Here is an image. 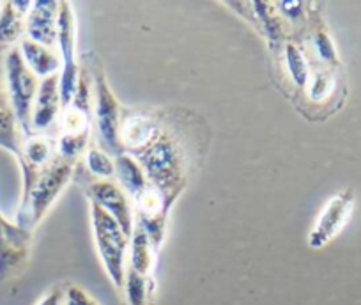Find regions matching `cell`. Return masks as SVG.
Wrapping results in <instances>:
<instances>
[{
  "label": "cell",
  "instance_id": "1",
  "mask_svg": "<svg viewBox=\"0 0 361 305\" xmlns=\"http://www.w3.org/2000/svg\"><path fill=\"white\" fill-rule=\"evenodd\" d=\"M133 155L151 185L172 203L185 183L186 155L183 145H179V142L173 140L159 128L154 140Z\"/></svg>",
  "mask_w": 361,
  "mask_h": 305
},
{
  "label": "cell",
  "instance_id": "2",
  "mask_svg": "<svg viewBox=\"0 0 361 305\" xmlns=\"http://www.w3.org/2000/svg\"><path fill=\"white\" fill-rule=\"evenodd\" d=\"M90 218L94 229V240L99 258L105 266L109 279L117 289H123L126 280V254L128 237L119 222L106 213L102 206L90 201Z\"/></svg>",
  "mask_w": 361,
  "mask_h": 305
},
{
  "label": "cell",
  "instance_id": "3",
  "mask_svg": "<svg viewBox=\"0 0 361 305\" xmlns=\"http://www.w3.org/2000/svg\"><path fill=\"white\" fill-rule=\"evenodd\" d=\"M6 88H8V98L11 103V110L16 121L23 130H30V119H32L34 102H36L39 84L37 76L27 68L18 47H11L6 55Z\"/></svg>",
  "mask_w": 361,
  "mask_h": 305
},
{
  "label": "cell",
  "instance_id": "4",
  "mask_svg": "<svg viewBox=\"0 0 361 305\" xmlns=\"http://www.w3.org/2000/svg\"><path fill=\"white\" fill-rule=\"evenodd\" d=\"M62 138L59 142V151L64 158L78 157L87 145L90 124V92L85 71L80 75L76 92L71 103L62 109Z\"/></svg>",
  "mask_w": 361,
  "mask_h": 305
},
{
  "label": "cell",
  "instance_id": "5",
  "mask_svg": "<svg viewBox=\"0 0 361 305\" xmlns=\"http://www.w3.org/2000/svg\"><path fill=\"white\" fill-rule=\"evenodd\" d=\"M69 176H71V164L68 162L50 164L39 172L34 185L23 196L22 203V211H27L25 215L30 224H37L44 217V213L50 210L54 201L57 199L61 190L68 183Z\"/></svg>",
  "mask_w": 361,
  "mask_h": 305
},
{
  "label": "cell",
  "instance_id": "6",
  "mask_svg": "<svg viewBox=\"0 0 361 305\" xmlns=\"http://www.w3.org/2000/svg\"><path fill=\"white\" fill-rule=\"evenodd\" d=\"M75 15H73V8L68 2H62V4H59L57 36V41L62 50V75L61 80H59L62 109H66L71 103L80 78L78 66H76L75 61Z\"/></svg>",
  "mask_w": 361,
  "mask_h": 305
},
{
  "label": "cell",
  "instance_id": "7",
  "mask_svg": "<svg viewBox=\"0 0 361 305\" xmlns=\"http://www.w3.org/2000/svg\"><path fill=\"white\" fill-rule=\"evenodd\" d=\"M96 126H98L99 138L109 151L116 152L117 157L123 155V144H121V107L114 96L112 89L105 80V75L98 71L96 75Z\"/></svg>",
  "mask_w": 361,
  "mask_h": 305
},
{
  "label": "cell",
  "instance_id": "8",
  "mask_svg": "<svg viewBox=\"0 0 361 305\" xmlns=\"http://www.w3.org/2000/svg\"><path fill=\"white\" fill-rule=\"evenodd\" d=\"M350 211H353V192L350 190H345V192L333 197L326 204L324 210L321 211L310 237H308L310 247L321 249L326 244H329L342 231L345 222L349 220Z\"/></svg>",
  "mask_w": 361,
  "mask_h": 305
},
{
  "label": "cell",
  "instance_id": "9",
  "mask_svg": "<svg viewBox=\"0 0 361 305\" xmlns=\"http://www.w3.org/2000/svg\"><path fill=\"white\" fill-rule=\"evenodd\" d=\"M90 201L102 206L106 213L112 215L128 238H131L135 229L133 211H131L128 196L121 186L112 183L110 179H102L90 185Z\"/></svg>",
  "mask_w": 361,
  "mask_h": 305
},
{
  "label": "cell",
  "instance_id": "10",
  "mask_svg": "<svg viewBox=\"0 0 361 305\" xmlns=\"http://www.w3.org/2000/svg\"><path fill=\"white\" fill-rule=\"evenodd\" d=\"M27 37L34 43L51 48L59 36V4L57 2H32L25 18Z\"/></svg>",
  "mask_w": 361,
  "mask_h": 305
},
{
  "label": "cell",
  "instance_id": "11",
  "mask_svg": "<svg viewBox=\"0 0 361 305\" xmlns=\"http://www.w3.org/2000/svg\"><path fill=\"white\" fill-rule=\"evenodd\" d=\"M59 80H61V76L54 75L43 78V82L39 84V91H37L32 109V119H30V128H34L36 131L47 130L57 119L59 110L62 107Z\"/></svg>",
  "mask_w": 361,
  "mask_h": 305
},
{
  "label": "cell",
  "instance_id": "12",
  "mask_svg": "<svg viewBox=\"0 0 361 305\" xmlns=\"http://www.w3.org/2000/svg\"><path fill=\"white\" fill-rule=\"evenodd\" d=\"M158 121L147 114H131L123 117L121 124V144L130 152H137L151 144L159 131Z\"/></svg>",
  "mask_w": 361,
  "mask_h": 305
},
{
  "label": "cell",
  "instance_id": "13",
  "mask_svg": "<svg viewBox=\"0 0 361 305\" xmlns=\"http://www.w3.org/2000/svg\"><path fill=\"white\" fill-rule=\"evenodd\" d=\"M32 2H6L0 6V47H11L25 32V18Z\"/></svg>",
  "mask_w": 361,
  "mask_h": 305
},
{
  "label": "cell",
  "instance_id": "14",
  "mask_svg": "<svg viewBox=\"0 0 361 305\" xmlns=\"http://www.w3.org/2000/svg\"><path fill=\"white\" fill-rule=\"evenodd\" d=\"M20 52H22L27 68L37 78H48V76L57 75L59 68H61V59L51 52V48L34 43L29 37H23L22 43H20Z\"/></svg>",
  "mask_w": 361,
  "mask_h": 305
},
{
  "label": "cell",
  "instance_id": "15",
  "mask_svg": "<svg viewBox=\"0 0 361 305\" xmlns=\"http://www.w3.org/2000/svg\"><path fill=\"white\" fill-rule=\"evenodd\" d=\"M116 174L119 176L124 193L130 196L133 201H137L151 186V181L145 176L144 169L140 167V164L131 155H124L123 152V155L116 157Z\"/></svg>",
  "mask_w": 361,
  "mask_h": 305
},
{
  "label": "cell",
  "instance_id": "16",
  "mask_svg": "<svg viewBox=\"0 0 361 305\" xmlns=\"http://www.w3.org/2000/svg\"><path fill=\"white\" fill-rule=\"evenodd\" d=\"M55 155V140L44 135H32L23 142L22 160L23 172H41L51 162Z\"/></svg>",
  "mask_w": 361,
  "mask_h": 305
},
{
  "label": "cell",
  "instance_id": "17",
  "mask_svg": "<svg viewBox=\"0 0 361 305\" xmlns=\"http://www.w3.org/2000/svg\"><path fill=\"white\" fill-rule=\"evenodd\" d=\"M156 247L142 225H135L130 247V270L140 275H151L154 268Z\"/></svg>",
  "mask_w": 361,
  "mask_h": 305
},
{
  "label": "cell",
  "instance_id": "18",
  "mask_svg": "<svg viewBox=\"0 0 361 305\" xmlns=\"http://www.w3.org/2000/svg\"><path fill=\"white\" fill-rule=\"evenodd\" d=\"M124 291H126L128 305H152L154 304L156 282L151 275H140L131 270L126 272L124 280Z\"/></svg>",
  "mask_w": 361,
  "mask_h": 305
},
{
  "label": "cell",
  "instance_id": "19",
  "mask_svg": "<svg viewBox=\"0 0 361 305\" xmlns=\"http://www.w3.org/2000/svg\"><path fill=\"white\" fill-rule=\"evenodd\" d=\"M0 148L8 149L18 158L22 157L23 142L20 140L18 121L9 109H0Z\"/></svg>",
  "mask_w": 361,
  "mask_h": 305
},
{
  "label": "cell",
  "instance_id": "20",
  "mask_svg": "<svg viewBox=\"0 0 361 305\" xmlns=\"http://www.w3.org/2000/svg\"><path fill=\"white\" fill-rule=\"evenodd\" d=\"M286 64L294 84H296L300 89L307 88L308 76H310V71H308V62H307V57L303 55V52H301L296 44L293 43L286 44Z\"/></svg>",
  "mask_w": 361,
  "mask_h": 305
},
{
  "label": "cell",
  "instance_id": "21",
  "mask_svg": "<svg viewBox=\"0 0 361 305\" xmlns=\"http://www.w3.org/2000/svg\"><path fill=\"white\" fill-rule=\"evenodd\" d=\"M85 165L96 178L110 179L116 174V162L99 148H90L85 155Z\"/></svg>",
  "mask_w": 361,
  "mask_h": 305
},
{
  "label": "cell",
  "instance_id": "22",
  "mask_svg": "<svg viewBox=\"0 0 361 305\" xmlns=\"http://www.w3.org/2000/svg\"><path fill=\"white\" fill-rule=\"evenodd\" d=\"M333 75L326 69H317V71H312L308 76L307 88H308V98L312 102H322L329 96V92L333 91Z\"/></svg>",
  "mask_w": 361,
  "mask_h": 305
},
{
  "label": "cell",
  "instance_id": "23",
  "mask_svg": "<svg viewBox=\"0 0 361 305\" xmlns=\"http://www.w3.org/2000/svg\"><path fill=\"white\" fill-rule=\"evenodd\" d=\"M314 47H315V52H317L319 59H321L322 62L336 64V52L328 34L322 32V30H317L314 36Z\"/></svg>",
  "mask_w": 361,
  "mask_h": 305
},
{
  "label": "cell",
  "instance_id": "24",
  "mask_svg": "<svg viewBox=\"0 0 361 305\" xmlns=\"http://www.w3.org/2000/svg\"><path fill=\"white\" fill-rule=\"evenodd\" d=\"M66 305H99L92 297L85 293L82 287L71 286L64 294Z\"/></svg>",
  "mask_w": 361,
  "mask_h": 305
},
{
  "label": "cell",
  "instance_id": "25",
  "mask_svg": "<svg viewBox=\"0 0 361 305\" xmlns=\"http://www.w3.org/2000/svg\"><path fill=\"white\" fill-rule=\"evenodd\" d=\"M64 294L66 293H62V289H59V287H54V289L48 291V293L44 294V297L41 298L39 301H37V305H61Z\"/></svg>",
  "mask_w": 361,
  "mask_h": 305
},
{
  "label": "cell",
  "instance_id": "26",
  "mask_svg": "<svg viewBox=\"0 0 361 305\" xmlns=\"http://www.w3.org/2000/svg\"><path fill=\"white\" fill-rule=\"evenodd\" d=\"M8 88H6V69L0 66V109H8Z\"/></svg>",
  "mask_w": 361,
  "mask_h": 305
}]
</instances>
